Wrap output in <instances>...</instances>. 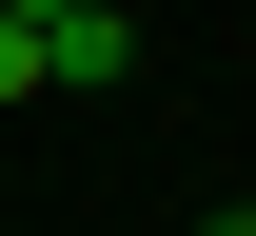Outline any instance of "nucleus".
I'll return each instance as SVG.
<instances>
[{"mask_svg":"<svg viewBox=\"0 0 256 236\" xmlns=\"http://www.w3.org/2000/svg\"><path fill=\"white\" fill-rule=\"evenodd\" d=\"M138 79V20L118 0H60V20H40V99H118Z\"/></svg>","mask_w":256,"mask_h":236,"instance_id":"1","label":"nucleus"},{"mask_svg":"<svg viewBox=\"0 0 256 236\" xmlns=\"http://www.w3.org/2000/svg\"><path fill=\"white\" fill-rule=\"evenodd\" d=\"M0 99H40V20H0Z\"/></svg>","mask_w":256,"mask_h":236,"instance_id":"2","label":"nucleus"},{"mask_svg":"<svg viewBox=\"0 0 256 236\" xmlns=\"http://www.w3.org/2000/svg\"><path fill=\"white\" fill-rule=\"evenodd\" d=\"M197 236H256V197H236V217H197Z\"/></svg>","mask_w":256,"mask_h":236,"instance_id":"3","label":"nucleus"},{"mask_svg":"<svg viewBox=\"0 0 256 236\" xmlns=\"http://www.w3.org/2000/svg\"><path fill=\"white\" fill-rule=\"evenodd\" d=\"M0 20H60V0H0Z\"/></svg>","mask_w":256,"mask_h":236,"instance_id":"4","label":"nucleus"}]
</instances>
